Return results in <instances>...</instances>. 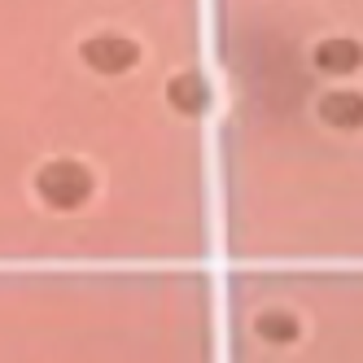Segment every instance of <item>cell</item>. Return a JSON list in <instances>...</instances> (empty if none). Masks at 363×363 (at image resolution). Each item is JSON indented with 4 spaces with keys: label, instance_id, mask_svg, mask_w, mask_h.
<instances>
[{
    "label": "cell",
    "instance_id": "5",
    "mask_svg": "<svg viewBox=\"0 0 363 363\" xmlns=\"http://www.w3.org/2000/svg\"><path fill=\"white\" fill-rule=\"evenodd\" d=\"M315 66L328 70V74H350L363 66V44L350 40V35H328L315 44Z\"/></svg>",
    "mask_w": 363,
    "mask_h": 363
},
{
    "label": "cell",
    "instance_id": "4",
    "mask_svg": "<svg viewBox=\"0 0 363 363\" xmlns=\"http://www.w3.org/2000/svg\"><path fill=\"white\" fill-rule=\"evenodd\" d=\"M167 101H171L175 114L197 118V114H206V106H211V84H206L197 70H179L167 84Z\"/></svg>",
    "mask_w": 363,
    "mask_h": 363
},
{
    "label": "cell",
    "instance_id": "6",
    "mask_svg": "<svg viewBox=\"0 0 363 363\" xmlns=\"http://www.w3.org/2000/svg\"><path fill=\"white\" fill-rule=\"evenodd\" d=\"M254 333L263 337L267 346H289V342H298L302 324H298L294 311H284V306H267V311H258V315H254Z\"/></svg>",
    "mask_w": 363,
    "mask_h": 363
},
{
    "label": "cell",
    "instance_id": "1",
    "mask_svg": "<svg viewBox=\"0 0 363 363\" xmlns=\"http://www.w3.org/2000/svg\"><path fill=\"white\" fill-rule=\"evenodd\" d=\"M31 193L48 215H74V211H84L88 197L96 193V175H92L88 162L62 153V158H48L31 171Z\"/></svg>",
    "mask_w": 363,
    "mask_h": 363
},
{
    "label": "cell",
    "instance_id": "2",
    "mask_svg": "<svg viewBox=\"0 0 363 363\" xmlns=\"http://www.w3.org/2000/svg\"><path fill=\"white\" fill-rule=\"evenodd\" d=\"M79 57L92 74H127L140 62V44L123 31H92L79 40Z\"/></svg>",
    "mask_w": 363,
    "mask_h": 363
},
{
    "label": "cell",
    "instance_id": "3",
    "mask_svg": "<svg viewBox=\"0 0 363 363\" xmlns=\"http://www.w3.org/2000/svg\"><path fill=\"white\" fill-rule=\"evenodd\" d=\"M320 118L337 132H359L363 127V92L354 88H333L320 96Z\"/></svg>",
    "mask_w": 363,
    "mask_h": 363
}]
</instances>
